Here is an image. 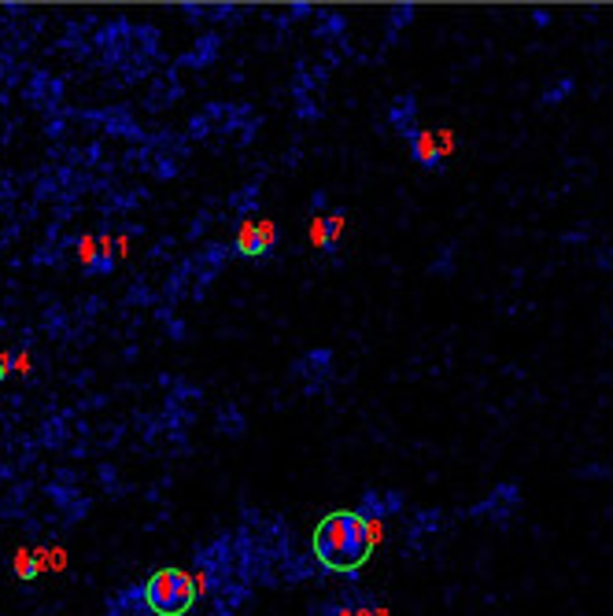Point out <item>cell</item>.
Returning a JSON list of instances; mask_svg holds the SVG:
<instances>
[{"instance_id": "cell-1", "label": "cell", "mask_w": 613, "mask_h": 616, "mask_svg": "<svg viewBox=\"0 0 613 616\" xmlns=\"http://www.w3.org/2000/svg\"><path fill=\"white\" fill-rule=\"evenodd\" d=\"M374 546H377L374 520L366 513H355V509L325 513L315 525V535H311L315 558L329 572H358L374 558Z\"/></svg>"}, {"instance_id": "cell-14", "label": "cell", "mask_w": 613, "mask_h": 616, "mask_svg": "<svg viewBox=\"0 0 613 616\" xmlns=\"http://www.w3.org/2000/svg\"><path fill=\"white\" fill-rule=\"evenodd\" d=\"M4 365H12V358L4 355V358H0V377H4Z\"/></svg>"}, {"instance_id": "cell-10", "label": "cell", "mask_w": 613, "mask_h": 616, "mask_svg": "<svg viewBox=\"0 0 613 616\" xmlns=\"http://www.w3.org/2000/svg\"><path fill=\"white\" fill-rule=\"evenodd\" d=\"M440 509H428V513H418V520H414V528H410V535L418 539V535H433L436 528H440Z\"/></svg>"}, {"instance_id": "cell-6", "label": "cell", "mask_w": 613, "mask_h": 616, "mask_svg": "<svg viewBox=\"0 0 613 616\" xmlns=\"http://www.w3.org/2000/svg\"><path fill=\"white\" fill-rule=\"evenodd\" d=\"M388 118H392V126L400 130L403 137L418 133L421 122H418V97H414V92H403V97H395V104L388 107Z\"/></svg>"}, {"instance_id": "cell-9", "label": "cell", "mask_w": 613, "mask_h": 616, "mask_svg": "<svg viewBox=\"0 0 613 616\" xmlns=\"http://www.w3.org/2000/svg\"><path fill=\"white\" fill-rule=\"evenodd\" d=\"M329 358H332V351H315V355H306V358H299V365H296V373H329Z\"/></svg>"}, {"instance_id": "cell-7", "label": "cell", "mask_w": 613, "mask_h": 616, "mask_svg": "<svg viewBox=\"0 0 613 616\" xmlns=\"http://www.w3.org/2000/svg\"><path fill=\"white\" fill-rule=\"evenodd\" d=\"M400 506H403V495L400 491H370L366 495V517H388V513H400Z\"/></svg>"}, {"instance_id": "cell-13", "label": "cell", "mask_w": 613, "mask_h": 616, "mask_svg": "<svg viewBox=\"0 0 613 616\" xmlns=\"http://www.w3.org/2000/svg\"><path fill=\"white\" fill-rule=\"evenodd\" d=\"M15 369H19V373H30V355H19V362H15Z\"/></svg>"}, {"instance_id": "cell-8", "label": "cell", "mask_w": 613, "mask_h": 616, "mask_svg": "<svg viewBox=\"0 0 613 616\" xmlns=\"http://www.w3.org/2000/svg\"><path fill=\"white\" fill-rule=\"evenodd\" d=\"M573 89H576V78H573V74H562L555 85H547V89H543V100H540V104L555 107V104H562L566 97H573Z\"/></svg>"}, {"instance_id": "cell-3", "label": "cell", "mask_w": 613, "mask_h": 616, "mask_svg": "<svg viewBox=\"0 0 613 616\" xmlns=\"http://www.w3.org/2000/svg\"><path fill=\"white\" fill-rule=\"evenodd\" d=\"M517 509H521V483L517 480H503L470 509V517L492 520V525H510V520L517 517Z\"/></svg>"}, {"instance_id": "cell-5", "label": "cell", "mask_w": 613, "mask_h": 616, "mask_svg": "<svg viewBox=\"0 0 613 616\" xmlns=\"http://www.w3.org/2000/svg\"><path fill=\"white\" fill-rule=\"evenodd\" d=\"M273 244V222H244L237 233V252L244 255H263Z\"/></svg>"}, {"instance_id": "cell-12", "label": "cell", "mask_w": 613, "mask_h": 616, "mask_svg": "<svg viewBox=\"0 0 613 616\" xmlns=\"http://www.w3.org/2000/svg\"><path fill=\"white\" fill-rule=\"evenodd\" d=\"M78 252H82V262H93L97 259V240L93 236H82V248Z\"/></svg>"}, {"instance_id": "cell-4", "label": "cell", "mask_w": 613, "mask_h": 616, "mask_svg": "<svg viewBox=\"0 0 613 616\" xmlns=\"http://www.w3.org/2000/svg\"><path fill=\"white\" fill-rule=\"evenodd\" d=\"M407 144H410V156H414L418 167H425L428 174H440V170H444L447 156L440 151V133H436V130H425V126H421L418 133L407 137Z\"/></svg>"}, {"instance_id": "cell-11", "label": "cell", "mask_w": 613, "mask_h": 616, "mask_svg": "<svg viewBox=\"0 0 613 616\" xmlns=\"http://www.w3.org/2000/svg\"><path fill=\"white\" fill-rule=\"evenodd\" d=\"M410 19H414V4H400V8L392 12V19H388V34L395 38V34H400V30H403Z\"/></svg>"}, {"instance_id": "cell-2", "label": "cell", "mask_w": 613, "mask_h": 616, "mask_svg": "<svg viewBox=\"0 0 613 616\" xmlns=\"http://www.w3.org/2000/svg\"><path fill=\"white\" fill-rule=\"evenodd\" d=\"M144 605L156 616H186L196 605V579L181 569H160L144 583Z\"/></svg>"}]
</instances>
